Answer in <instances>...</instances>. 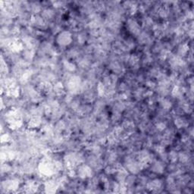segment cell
Masks as SVG:
<instances>
[{
  "label": "cell",
  "instance_id": "cell-1",
  "mask_svg": "<svg viewBox=\"0 0 194 194\" xmlns=\"http://www.w3.org/2000/svg\"><path fill=\"white\" fill-rule=\"evenodd\" d=\"M71 35L70 34L69 32H64L61 33L59 34V37L57 39V41L59 43V45L61 46H66V45H68L71 41Z\"/></svg>",
  "mask_w": 194,
  "mask_h": 194
},
{
  "label": "cell",
  "instance_id": "cell-2",
  "mask_svg": "<svg viewBox=\"0 0 194 194\" xmlns=\"http://www.w3.org/2000/svg\"><path fill=\"white\" fill-rule=\"evenodd\" d=\"M177 159H178V155H177V153L175 152L172 151L171 153H170L169 159L171 161V162H174L177 160Z\"/></svg>",
  "mask_w": 194,
  "mask_h": 194
}]
</instances>
